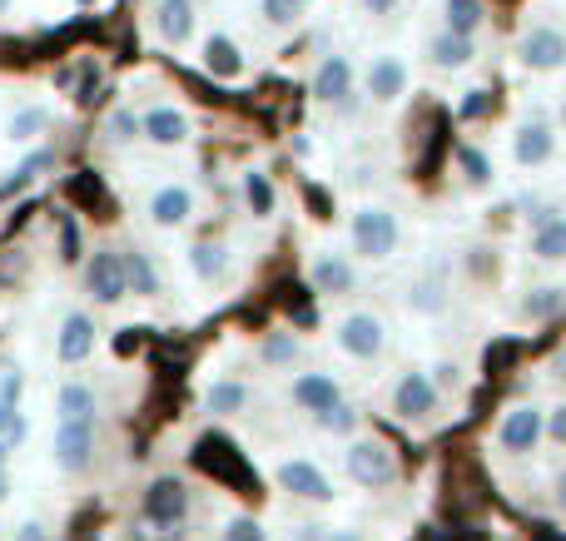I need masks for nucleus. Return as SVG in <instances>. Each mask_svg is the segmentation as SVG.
<instances>
[{
	"mask_svg": "<svg viewBox=\"0 0 566 541\" xmlns=\"http://www.w3.org/2000/svg\"><path fill=\"white\" fill-rule=\"evenodd\" d=\"M348 244L363 264H382V258L398 254L402 244V224L388 204H358L348 219Z\"/></svg>",
	"mask_w": 566,
	"mask_h": 541,
	"instance_id": "obj_1",
	"label": "nucleus"
},
{
	"mask_svg": "<svg viewBox=\"0 0 566 541\" xmlns=\"http://www.w3.org/2000/svg\"><path fill=\"white\" fill-rule=\"evenodd\" d=\"M542 443H547V407L512 403L497 423V453L502 457H532Z\"/></svg>",
	"mask_w": 566,
	"mask_h": 541,
	"instance_id": "obj_2",
	"label": "nucleus"
},
{
	"mask_svg": "<svg viewBox=\"0 0 566 541\" xmlns=\"http://www.w3.org/2000/svg\"><path fill=\"white\" fill-rule=\"evenodd\" d=\"M343 467H348V477H353L358 487H368V492H378V487H392V482H398V457H392V447L378 443V437H348Z\"/></svg>",
	"mask_w": 566,
	"mask_h": 541,
	"instance_id": "obj_3",
	"label": "nucleus"
},
{
	"mask_svg": "<svg viewBox=\"0 0 566 541\" xmlns=\"http://www.w3.org/2000/svg\"><path fill=\"white\" fill-rule=\"evenodd\" d=\"M333 343H338V353H348L353 363H373V358H382V348H388V323H382L378 314H368V308H353V314L338 318Z\"/></svg>",
	"mask_w": 566,
	"mask_h": 541,
	"instance_id": "obj_4",
	"label": "nucleus"
},
{
	"mask_svg": "<svg viewBox=\"0 0 566 541\" xmlns=\"http://www.w3.org/2000/svg\"><path fill=\"white\" fill-rule=\"evenodd\" d=\"M189 502H195V492H189V482L179 473L149 477L145 492H139V517H149V522H169V527H185Z\"/></svg>",
	"mask_w": 566,
	"mask_h": 541,
	"instance_id": "obj_5",
	"label": "nucleus"
},
{
	"mask_svg": "<svg viewBox=\"0 0 566 541\" xmlns=\"http://www.w3.org/2000/svg\"><path fill=\"white\" fill-rule=\"evenodd\" d=\"M517 60L532 75H557V70H566V30L552 25V20L527 25L517 35Z\"/></svg>",
	"mask_w": 566,
	"mask_h": 541,
	"instance_id": "obj_6",
	"label": "nucleus"
},
{
	"mask_svg": "<svg viewBox=\"0 0 566 541\" xmlns=\"http://www.w3.org/2000/svg\"><path fill=\"white\" fill-rule=\"evenodd\" d=\"M392 413L402 417V423H428V417H438L442 407V388L432 373H422V368H408V373L392 383Z\"/></svg>",
	"mask_w": 566,
	"mask_h": 541,
	"instance_id": "obj_7",
	"label": "nucleus"
},
{
	"mask_svg": "<svg viewBox=\"0 0 566 541\" xmlns=\"http://www.w3.org/2000/svg\"><path fill=\"white\" fill-rule=\"evenodd\" d=\"M85 294L95 298L99 308L125 304V298H129L125 254H115V248H95V254H85Z\"/></svg>",
	"mask_w": 566,
	"mask_h": 541,
	"instance_id": "obj_8",
	"label": "nucleus"
},
{
	"mask_svg": "<svg viewBox=\"0 0 566 541\" xmlns=\"http://www.w3.org/2000/svg\"><path fill=\"white\" fill-rule=\"evenodd\" d=\"M274 482L283 487V492L289 497H298V502H333V477L323 473L318 463H313V457H283V463L274 467Z\"/></svg>",
	"mask_w": 566,
	"mask_h": 541,
	"instance_id": "obj_9",
	"label": "nucleus"
},
{
	"mask_svg": "<svg viewBox=\"0 0 566 541\" xmlns=\"http://www.w3.org/2000/svg\"><path fill=\"white\" fill-rule=\"evenodd\" d=\"M50 447H55V463L65 467V473H85V467L95 463V417H75V423L60 417Z\"/></svg>",
	"mask_w": 566,
	"mask_h": 541,
	"instance_id": "obj_10",
	"label": "nucleus"
},
{
	"mask_svg": "<svg viewBox=\"0 0 566 541\" xmlns=\"http://www.w3.org/2000/svg\"><path fill=\"white\" fill-rule=\"evenodd\" d=\"M308 284L313 294H328V298H343L358 288V268H353L348 254H333V248H323V254L308 258Z\"/></svg>",
	"mask_w": 566,
	"mask_h": 541,
	"instance_id": "obj_11",
	"label": "nucleus"
},
{
	"mask_svg": "<svg viewBox=\"0 0 566 541\" xmlns=\"http://www.w3.org/2000/svg\"><path fill=\"white\" fill-rule=\"evenodd\" d=\"M95 338H99L95 318H90V314H80V308H70V314L60 318L55 358H60V363H65V368H80L90 353H95Z\"/></svg>",
	"mask_w": 566,
	"mask_h": 541,
	"instance_id": "obj_12",
	"label": "nucleus"
},
{
	"mask_svg": "<svg viewBox=\"0 0 566 541\" xmlns=\"http://www.w3.org/2000/svg\"><path fill=\"white\" fill-rule=\"evenodd\" d=\"M552 155H557V135H552L547 119H522L517 135H512V159L522 169H542L552 165Z\"/></svg>",
	"mask_w": 566,
	"mask_h": 541,
	"instance_id": "obj_13",
	"label": "nucleus"
},
{
	"mask_svg": "<svg viewBox=\"0 0 566 541\" xmlns=\"http://www.w3.org/2000/svg\"><path fill=\"white\" fill-rule=\"evenodd\" d=\"M363 89H368L373 105H398L408 95V65L398 55H378L368 65V75H363Z\"/></svg>",
	"mask_w": 566,
	"mask_h": 541,
	"instance_id": "obj_14",
	"label": "nucleus"
},
{
	"mask_svg": "<svg viewBox=\"0 0 566 541\" xmlns=\"http://www.w3.org/2000/svg\"><path fill=\"white\" fill-rule=\"evenodd\" d=\"M199 25V0H155V35L165 45H189Z\"/></svg>",
	"mask_w": 566,
	"mask_h": 541,
	"instance_id": "obj_15",
	"label": "nucleus"
},
{
	"mask_svg": "<svg viewBox=\"0 0 566 541\" xmlns=\"http://www.w3.org/2000/svg\"><path fill=\"white\" fill-rule=\"evenodd\" d=\"M139 125H145V139L159 149H179L195 129H189V115L179 105H149L145 115H139Z\"/></svg>",
	"mask_w": 566,
	"mask_h": 541,
	"instance_id": "obj_16",
	"label": "nucleus"
},
{
	"mask_svg": "<svg viewBox=\"0 0 566 541\" xmlns=\"http://www.w3.org/2000/svg\"><path fill=\"white\" fill-rule=\"evenodd\" d=\"M348 95H353L348 55H323V65L313 70V99L318 105H348Z\"/></svg>",
	"mask_w": 566,
	"mask_h": 541,
	"instance_id": "obj_17",
	"label": "nucleus"
},
{
	"mask_svg": "<svg viewBox=\"0 0 566 541\" xmlns=\"http://www.w3.org/2000/svg\"><path fill=\"white\" fill-rule=\"evenodd\" d=\"M289 397L303 407V413H328L333 403H343V388H338V378L333 373H298L293 378V388H289Z\"/></svg>",
	"mask_w": 566,
	"mask_h": 541,
	"instance_id": "obj_18",
	"label": "nucleus"
},
{
	"mask_svg": "<svg viewBox=\"0 0 566 541\" xmlns=\"http://www.w3.org/2000/svg\"><path fill=\"white\" fill-rule=\"evenodd\" d=\"M149 219H155L159 229H179L195 219V189L185 184H159L155 194H149Z\"/></svg>",
	"mask_w": 566,
	"mask_h": 541,
	"instance_id": "obj_19",
	"label": "nucleus"
},
{
	"mask_svg": "<svg viewBox=\"0 0 566 541\" xmlns=\"http://www.w3.org/2000/svg\"><path fill=\"white\" fill-rule=\"evenodd\" d=\"M532 258L566 264V214H557V209H542L537 214V224H532Z\"/></svg>",
	"mask_w": 566,
	"mask_h": 541,
	"instance_id": "obj_20",
	"label": "nucleus"
},
{
	"mask_svg": "<svg viewBox=\"0 0 566 541\" xmlns=\"http://www.w3.org/2000/svg\"><path fill=\"white\" fill-rule=\"evenodd\" d=\"M428 60L438 70H468L472 60H478V45H472V35H458V30L442 25L438 35L428 40Z\"/></svg>",
	"mask_w": 566,
	"mask_h": 541,
	"instance_id": "obj_21",
	"label": "nucleus"
},
{
	"mask_svg": "<svg viewBox=\"0 0 566 541\" xmlns=\"http://www.w3.org/2000/svg\"><path fill=\"white\" fill-rule=\"evenodd\" d=\"M566 308V288L562 284H537V288H527V298L517 304V318L522 323H552Z\"/></svg>",
	"mask_w": 566,
	"mask_h": 541,
	"instance_id": "obj_22",
	"label": "nucleus"
},
{
	"mask_svg": "<svg viewBox=\"0 0 566 541\" xmlns=\"http://www.w3.org/2000/svg\"><path fill=\"white\" fill-rule=\"evenodd\" d=\"M249 407V383L244 378H219L205 393V413L209 417H239Z\"/></svg>",
	"mask_w": 566,
	"mask_h": 541,
	"instance_id": "obj_23",
	"label": "nucleus"
},
{
	"mask_svg": "<svg viewBox=\"0 0 566 541\" xmlns=\"http://www.w3.org/2000/svg\"><path fill=\"white\" fill-rule=\"evenodd\" d=\"M205 70L214 79H239L244 75V50H239L229 35H209L205 40Z\"/></svg>",
	"mask_w": 566,
	"mask_h": 541,
	"instance_id": "obj_24",
	"label": "nucleus"
},
{
	"mask_svg": "<svg viewBox=\"0 0 566 541\" xmlns=\"http://www.w3.org/2000/svg\"><path fill=\"white\" fill-rule=\"evenodd\" d=\"M55 413L65 417V423H75V417H95L99 413V397L90 383H80V378H70V383H60L55 393Z\"/></svg>",
	"mask_w": 566,
	"mask_h": 541,
	"instance_id": "obj_25",
	"label": "nucleus"
},
{
	"mask_svg": "<svg viewBox=\"0 0 566 541\" xmlns=\"http://www.w3.org/2000/svg\"><path fill=\"white\" fill-rule=\"evenodd\" d=\"M229 268V248L219 244V238H205V244L189 248V274L199 278V284H219Z\"/></svg>",
	"mask_w": 566,
	"mask_h": 541,
	"instance_id": "obj_26",
	"label": "nucleus"
},
{
	"mask_svg": "<svg viewBox=\"0 0 566 541\" xmlns=\"http://www.w3.org/2000/svg\"><path fill=\"white\" fill-rule=\"evenodd\" d=\"M448 284H442V278H418V284L408 288V308L418 318H438V314H448Z\"/></svg>",
	"mask_w": 566,
	"mask_h": 541,
	"instance_id": "obj_27",
	"label": "nucleus"
},
{
	"mask_svg": "<svg viewBox=\"0 0 566 541\" xmlns=\"http://www.w3.org/2000/svg\"><path fill=\"white\" fill-rule=\"evenodd\" d=\"M125 274H129V294L139 298H159V268L149 264V254H139V248H125Z\"/></svg>",
	"mask_w": 566,
	"mask_h": 541,
	"instance_id": "obj_28",
	"label": "nucleus"
},
{
	"mask_svg": "<svg viewBox=\"0 0 566 541\" xmlns=\"http://www.w3.org/2000/svg\"><path fill=\"white\" fill-rule=\"evenodd\" d=\"M482 20H488L482 0H442V25L458 30V35H478Z\"/></svg>",
	"mask_w": 566,
	"mask_h": 541,
	"instance_id": "obj_29",
	"label": "nucleus"
},
{
	"mask_svg": "<svg viewBox=\"0 0 566 541\" xmlns=\"http://www.w3.org/2000/svg\"><path fill=\"white\" fill-rule=\"evenodd\" d=\"M50 165H55V155H50V149H35V155H25V159L15 165V174H10L6 184H0V199H10V194H20L25 184H35V179L45 174Z\"/></svg>",
	"mask_w": 566,
	"mask_h": 541,
	"instance_id": "obj_30",
	"label": "nucleus"
},
{
	"mask_svg": "<svg viewBox=\"0 0 566 541\" xmlns=\"http://www.w3.org/2000/svg\"><path fill=\"white\" fill-rule=\"evenodd\" d=\"M45 125H50V109L45 105H20L15 115H10L6 135L15 139V145H30L35 135H45Z\"/></svg>",
	"mask_w": 566,
	"mask_h": 541,
	"instance_id": "obj_31",
	"label": "nucleus"
},
{
	"mask_svg": "<svg viewBox=\"0 0 566 541\" xmlns=\"http://www.w3.org/2000/svg\"><path fill=\"white\" fill-rule=\"evenodd\" d=\"M25 437H30V423H25V413H20V403H0V453H20L25 447Z\"/></svg>",
	"mask_w": 566,
	"mask_h": 541,
	"instance_id": "obj_32",
	"label": "nucleus"
},
{
	"mask_svg": "<svg viewBox=\"0 0 566 541\" xmlns=\"http://www.w3.org/2000/svg\"><path fill=\"white\" fill-rule=\"evenodd\" d=\"M259 358H264L269 368H293V363H298V338H293V333H264Z\"/></svg>",
	"mask_w": 566,
	"mask_h": 541,
	"instance_id": "obj_33",
	"label": "nucleus"
},
{
	"mask_svg": "<svg viewBox=\"0 0 566 541\" xmlns=\"http://www.w3.org/2000/svg\"><path fill=\"white\" fill-rule=\"evenodd\" d=\"M105 139L109 145H135V139H145V125H139L135 109H115V115L105 119Z\"/></svg>",
	"mask_w": 566,
	"mask_h": 541,
	"instance_id": "obj_34",
	"label": "nucleus"
},
{
	"mask_svg": "<svg viewBox=\"0 0 566 541\" xmlns=\"http://www.w3.org/2000/svg\"><path fill=\"white\" fill-rule=\"evenodd\" d=\"M313 423L323 427V433H333V437H353L358 433V407H348V403H333L328 413H318Z\"/></svg>",
	"mask_w": 566,
	"mask_h": 541,
	"instance_id": "obj_35",
	"label": "nucleus"
},
{
	"mask_svg": "<svg viewBox=\"0 0 566 541\" xmlns=\"http://www.w3.org/2000/svg\"><path fill=\"white\" fill-rule=\"evenodd\" d=\"M244 194H249V209H254V219L274 214V184H269L259 169H249V174H244Z\"/></svg>",
	"mask_w": 566,
	"mask_h": 541,
	"instance_id": "obj_36",
	"label": "nucleus"
},
{
	"mask_svg": "<svg viewBox=\"0 0 566 541\" xmlns=\"http://www.w3.org/2000/svg\"><path fill=\"white\" fill-rule=\"evenodd\" d=\"M85 258V229H80L75 214L60 219V264H80Z\"/></svg>",
	"mask_w": 566,
	"mask_h": 541,
	"instance_id": "obj_37",
	"label": "nucleus"
},
{
	"mask_svg": "<svg viewBox=\"0 0 566 541\" xmlns=\"http://www.w3.org/2000/svg\"><path fill=\"white\" fill-rule=\"evenodd\" d=\"M458 165H462V174H468V184H472V189L492 184V165H488V155H482V149L462 145V149H458Z\"/></svg>",
	"mask_w": 566,
	"mask_h": 541,
	"instance_id": "obj_38",
	"label": "nucleus"
},
{
	"mask_svg": "<svg viewBox=\"0 0 566 541\" xmlns=\"http://www.w3.org/2000/svg\"><path fill=\"white\" fill-rule=\"evenodd\" d=\"M303 10H308V0H264V20L274 30H289L303 20Z\"/></svg>",
	"mask_w": 566,
	"mask_h": 541,
	"instance_id": "obj_39",
	"label": "nucleus"
},
{
	"mask_svg": "<svg viewBox=\"0 0 566 541\" xmlns=\"http://www.w3.org/2000/svg\"><path fill=\"white\" fill-rule=\"evenodd\" d=\"M219 541H269V532H264V522H259V517L239 512V517H229V522H224Z\"/></svg>",
	"mask_w": 566,
	"mask_h": 541,
	"instance_id": "obj_40",
	"label": "nucleus"
},
{
	"mask_svg": "<svg viewBox=\"0 0 566 541\" xmlns=\"http://www.w3.org/2000/svg\"><path fill=\"white\" fill-rule=\"evenodd\" d=\"M185 537V527H169V522H149V517H139L135 527H129V541H179Z\"/></svg>",
	"mask_w": 566,
	"mask_h": 541,
	"instance_id": "obj_41",
	"label": "nucleus"
},
{
	"mask_svg": "<svg viewBox=\"0 0 566 541\" xmlns=\"http://www.w3.org/2000/svg\"><path fill=\"white\" fill-rule=\"evenodd\" d=\"M20 393H25V373L6 368V373H0V403H20Z\"/></svg>",
	"mask_w": 566,
	"mask_h": 541,
	"instance_id": "obj_42",
	"label": "nucleus"
},
{
	"mask_svg": "<svg viewBox=\"0 0 566 541\" xmlns=\"http://www.w3.org/2000/svg\"><path fill=\"white\" fill-rule=\"evenodd\" d=\"M547 443H557V447H566V403H557V407H547Z\"/></svg>",
	"mask_w": 566,
	"mask_h": 541,
	"instance_id": "obj_43",
	"label": "nucleus"
},
{
	"mask_svg": "<svg viewBox=\"0 0 566 541\" xmlns=\"http://www.w3.org/2000/svg\"><path fill=\"white\" fill-rule=\"evenodd\" d=\"M15 541H55V537H50L45 522H20L15 527Z\"/></svg>",
	"mask_w": 566,
	"mask_h": 541,
	"instance_id": "obj_44",
	"label": "nucleus"
},
{
	"mask_svg": "<svg viewBox=\"0 0 566 541\" xmlns=\"http://www.w3.org/2000/svg\"><path fill=\"white\" fill-rule=\"evenodd\" d=\"M432 378H438L442 393H448V388H458V363H438V368H432Z\"/></svg>",
	"mask_w": 566,
	"mask_h": 541,
	"instance_id": "obj_45",
	"label": "nucleus"
},
{
	"mask_svg": "<svg viewBox=\"0 0 566 541\" xmlns=\"http://www.w3.org/2000/svg\"><path fill=\"white\" fill-rule=\"evenodd\" d=\"M323 541H368L358 532V527H328V532H323Z\"/></svg>",
	"mask_w": 566,
	"mask_h": 541,
	"instance_id": "obj_46",
	"label": "nucleus"
},
{
	"mask_svg": "<svg viewBox=\"0 0 566 541\" xmlns=\"http://www.w3.org/2000/svg\"><path fill=\"white\" fill-rule=\"evenodd\" d=\"M363 10H368V15H392L398 0H363Z\"/></svg>",
	"mask_w": 566,
	"mask_h": 541,
	"instance_id": "obj_47",
	"label": "nucleus"
},
{
	"mask_svg": "<svg viewBox=\"0 0 566 541\" xmlns=\"http://www.w3.org/2000/svg\"><path fill=\"white\" fill-rule=\"evenodd\" d=\"M552 497H557V507H562V512H566V467H562V473H557V482H552Z\"/></svg>",
	"mask_w": 566,
	"mask_h": 541,
	"instance_id": "obj_48",
	"label": "nucleus"
},
{
	"mask_svg": "<svg viewBox=\"0 0 566 541\" xmlns=\"http://www.w3.org/2000/svg\"><path fill=\"white\" fill-rule=\"evenodd\" d=\"M323 532L328 527H298V541H323Z\"/></svg>",
	"mask_w": 566,
	"mask_h": 541,
	"instance_id": "obj_49",
	"label": "nucleus"
},
{
	"mask_svg": "<svg viewBox=\"0 0 566 541\" xmlns=\"http://www.w3.org/2000/svg\"><path fill=\"white\" fill-rule=\"evenodd\" d=\"M6 497H10V473L0 467V502H6Z\"/></svg>",
	"mask_w": 566,
	"mask_h": 541,
	"instance_id": "obj_50",
	"label": "nucleus"
},
{
	"mask_svg": "<svg viewBox=\"0 0 566 541\" xmlns=\"http://www.w3.org/2000/svg\"><path fill=\"white\" fill-rule=\"evenodd\" d=\"M10 6H15V0H0V15H10Z\"/></svg>",
	"mask_w": 566,
	"mask_h": 541,
	"instance_id": "obj_51",
	"label": "nucleus"
},
{
	"mask_svg": "<svg viewBox=\"0 0 566 541\" xmlns=\"http://www.w3.org/2000/svg\"><path fill=\"white\" fill-rule=\"evenodd\" d=\"M562 125H566V99H562Z\"/></svg>",
	"mask_w": 566,
	"mask_h": 541,
	"instance_id": "obj_52",
	"label": "nucleus"
},
{
	"mask_svg": "<svg viewBox=\"0 0 566 541\" xmlns=\"http://www.w3.org/2000/svg\"><path fill=\"white\" fill-rule=\"evenodd\" d=\"M0 467H6V453H0Z\"/></svg>",
	"mask_w": 566,
	"mask_h": 541,
	"instance_id": "obj_53",
	"label": "nucleus"
}]
</instances>
